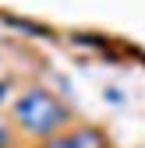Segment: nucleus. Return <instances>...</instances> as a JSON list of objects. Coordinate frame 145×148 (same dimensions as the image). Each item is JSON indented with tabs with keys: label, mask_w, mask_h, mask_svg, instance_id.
<instances>
[{
	"label": "nucleus",
	"mask_w": 145,
	"mask_h": 148,
	"mask_svg": "<svg viewBox=\"0 0 145 148\" xmlns=\"http://www.w3.org/2000/svg\"><path fill=\"white\" fill-rule=\"evenodd\" d=\"M14 116H18V123H21L25 131H32V134H53V131L67 120V109L53 99L50 92L32 88V92H25V95L14 102Z\"/></svg>",
	"instance_id": "f257e3e1"
},
{
	"label": "nucleus",
	"mask_w": 145,
	"mask_h": 148,
	"mask_svg": "<svg viewBox=\"0 0 145 148\" xmlns=\"http://www.w3.org/2000/svg\"><path fill=\"white\" fill-rule=\"evenodd\" d=\"M53 148H103V138H99L96 131H78V134L60 138Z\"/></svg>",
	"instance_id": "f03ea898"
},
{
	"label": "nucleus",
	"mask_w": 145,
	"mask_h": 148,
	"mask_svg": "<svg viewBox=\"0 0 145 148\" xmlns=\"http://www.w3.org/2000/svg\"><path fill=\"white\" fill-rule=\"evenodd\" d=\"M7 141H11V138H7V131L0 127V148H7Z\"/></svg>",
	"instance_id": "7ed1b4c3"
},
{
	"label": "nucleus",
	"mask_w": 145,
	"mask_h": 148,
	"mask_svg": "<svg viewBox=\"0 0 145 148\" xmlns=\"http://www.w3.org/2000/svg\"><path fill=\"white\" fill-rule=\"evenodd\" d=\"M0 99H4V81H0Z\"/></svg>",
	"instance_id": "20e7f679"
}]
</instances>
